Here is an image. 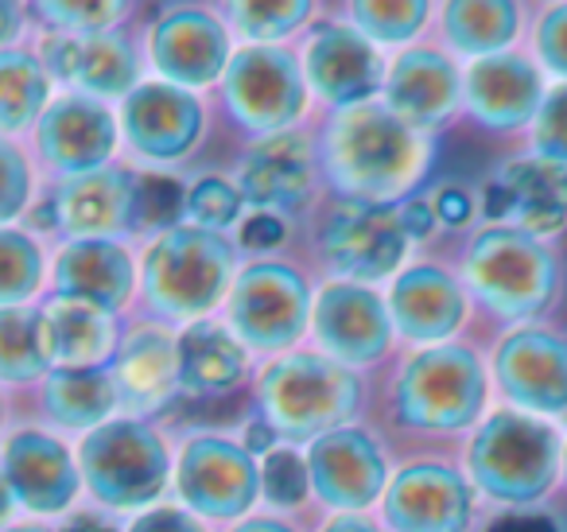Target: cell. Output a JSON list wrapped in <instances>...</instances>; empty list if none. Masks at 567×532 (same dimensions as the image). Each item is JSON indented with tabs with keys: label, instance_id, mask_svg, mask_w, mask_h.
<instances>
[{
	"label": "cell",
	"instance_id": "cell-57",
	"mask_svg": "<svg viewBox=\"0 0 567 532\" xmlns=\"http://www.w3.org/2000/svg\"><path fill=\"white\" fill-rule=\"evenodd\" d=\"M4 532H48V529H32V524H12V529H4Z\"/></svg>",
	"mask_w": 567,
	"mask_h": 532
},
{
	"label": "cell",
	"instance_id": "cell-13",
	"mask_svg": "<svg viewBox=\"0 0 567 532\" xmlns=\"http://www.w3.org/2000/svg\"><path fill=\"white\" fill-rule=\"evenodd\" d=\"M385 516L396 532H463L471 524V490L455 470L420 462L389 485Z\"/></svg>",
	"mask_w": 567,
	"mask_h": 532
},
{
	"label": "cell",
	"instance_id": "cell-53",
	"mask_svg": "<svg viewBox=\"0 0 567 532\" xmlns=\"http://www.w3.org/2000/svg\"><path fill=\"white\" fill-rule=\"evenodd\" d=\"M63 532H117L110 521H102V516H94V513H79V516H71L66 521V529Z\"/></svg>",
	"mask_w": 567,
	"mask_h": 532
},
{
	"label": "cell",
	"instance_id": "cell-27",
	"mask_svg": "<svg viewBox=\"0 0 567 532\" xmlns=\"http://www.w3.org/2000/svg\"><path fill=\"white\" fill-rule=\"evenodd\" d=\"M48 358L63 369H97L113 350V319L105 307L55 296L40 311Z\"/></svg>",
	"mask_w": 567,
	"mask_h": 532
},
{
	"label": "cell",
	"instance_id": "cell-45",
	"mask_svg": "<svg viewBox=\"0 0 567 532\" xmlns=\"http://www.w3.org/2000/svg\"><path fill=\"white\" fill-rule=\"evenodd\" d=\"M0 167H4V203H0V218H17L28 198V164L17 152V144H0Z\"/></svg>",
	"mask_w": 567,
	"mask_h": 532
},
{
	"label": "cell",
	"instance_id": "cell-3",
	"mask_svg": "<svg viewBox=\"0 0 567 532\" xmlns=\"http://www.w3.org/2000/svg\"><path fill=\"white\" fill-rule=\"evenodd\" d=\"M234 273V253L203 226L164 234L144 257V296L167 319H190L218 304Z\"/></svg>",
	"mask_w": 567,
	"mask_h": 532
},
{
	"label": "cell",
	"instance_id": "cell-36",
	"mask_svg": "<svg viewBox=\"0 0 567 532\" xmlns=\"http://www.w3.org/2000/svg\"><path fill=\"white\" fill-rule=\"evenodd\" d=\"M190 191L175 175H141L136 180L133 226L136 229H179L175 222L187 214Z\"/></svg>",
	"mask_w": 567,
	"mask_h": 532
},
{
	"label": "cell",
	"instance_id": "cell-17",
	"mask_svg": "<svg viewBox=\"0 0 567 532\" xmlns=\"http://www.w3.org/2000/svg\"><path fill=\"white\" fill-rule=\"evenodd\" d=\"M203 133V110L187 90L172 82H148L125 98V136L152 160H179Z\"/></svg>",
	"mask_w": 567,
	"mask_h": 532
},
{
	"label": "cell",
	"instance_id": "cell-8",
	"mask_svg": "<svg viewBox=\"0 0 567 532\" xmlns=\"http://www.w3.org/2000/svg\"><path fill=\"white\" fill-rule=\"evenodd\" d=\"M303 98L300 63L280 48H245L226 71L229 113L257 133H284L303 113Z\"/></svg>",
	"mask_w": 567,
	"mask_h": 532
},
{
	"label": "cell",
	"instance_id": "cell-52",
	"mask_svg": "<svg viewBox=\"0 0 567 532\" xmlns=\"http://www.w3.org/2000/svg\"><path fill=\"white\" fill-rule=\"evenodd\" d=\"M272 423H249V431H245V451L257 454V451H272Z\"/></svg>",
	"mask_w": 567,
	"mask_h": 532
},
{
	"label": "cell",
	"instance_id": "cell-16",
	"mask_svg": "<svg viewBox=\"0 0 567 532\" xmlns=\"http://www.w3.org/2000/svg\"><path fill=\"white\" fill-rule=\"evenodd\" d=\"M389 315L385 304L362 284H327L316 304L319 342L347 366H365L381 358L389 346Z\"/></svg>",
	"mask_w": 567,
	"mask_h": 532
},
{
	"label": "cell",
	"instance_id": "cell-7",
	"mask_svg": "<svg viewBox=\"0 0 567 532\" xmlns=\"http://www.w3.org/2000/svg\"><path fill=\"white\" fill-rule=\"evenodd\" d=\"M82 474L105 505H148L167 482V447L144 423L110 420L82 439Z\"/></svg>",
	"mask_w": 567,
	"mask_h": 532
},
{
	"label": "cell",
	"instance_id": "cell-33",
	"mask_svg": "<svg viewBox=\"0 0 567 532\" xmlns=\"http://www.w3.org/2000/svg\"><path fill=\"white\" fill-rule=\"evenodd\" d=\"M48 102V74L24 51H4L0 55V129L17 133L32 125Z\"/></svg>",
	"mask_w": 567,
	"mask_h": 532
},
{
	"label": "cell",
	"instance_id": "cell-18",
	"mask_svg": "<svg viewBox=\"0 0 567 532\" xmlns=\"http://www.w3.org/2000/svg\"><path fill=\"white\" fill-rule=\"evenodd\" d=\"M308 470L319 498L339 509H365L385 485L381 447L350 428L316 439L308 454Z\"/></svg>",
	"mask_w": 567,
	"mask_h": 532
},
{
	"label": "cell",
	"instance_id": "cell-26",
	"mask_svg": "<svg viewBox=\"0 0 567 532\" xmlns=\"http://www.w3.org/2000/svg\"><path fill=\"white\" fill-rule=\"evenodd\" d=\"M55 288L63 296L86 299V304L113 311L133 291V260L121 245L105 242V237L74 242L55 260Z\"/></svg>",
	"mask_w": 567,
	"mask_h": 532
},
{
	"label": "cell",
	"instance_id": "cell-22",
	"mask_svg": "<svg viewBox=\"0 0 567 532\" xmlns=\"http://www.w3.org/2000/svg\"><path fill=\"white\" fill-rule=\"evenodd\" d=\"M389 110L409 129H435L451 117L458 102V74L440 51H404L385 82Z\"/></svg>",
	"mask_w": 567,
	"mask_h": 532
},
{
	"label": "cell",
	"instance_id": "cell-11",
	"mask_svg": "<svg viewBox=\"0 0 567 532\" xmlns=\"http://www.w3.org/2000/svg\"><path fill=\"white\" fill-rule=\"evenodd\" d=\"M260 474L252 454L229 439H190L179 454V493L203 516H241L257 501Z\"/></svg>",
	"mask_w": 567,
	"mask_h": 532
},
{
	"label": "cell",
	"instance_id": "cell-23",
	"mask_svg": "<svg viewBox=\"0 0 567 532\" xmlns=\"http://www.w3.org/2000/svg\"><path fill=\"white\" fill-rule=\"evenodd\" d=\"M466 105L489 129H517L540 113V74L520 55L478 59L466 74Z\"/></svg>",
	"mask_w": 567,
	"mask_h": 532
},
{
	"label": "cell",
	"instance_id": "cell-6",
	"mask_svg": "<svg viewBox=\"0 0 567 532\" xmlns=\"http://www.w3.org/2000/svg\"><path fill=\"white\" fill-rule=\"evenodd\" d=\"M486 381L466 346H432L404 366L396 381V412L412 428L458 431L482 412Z\"/></svg>",
	"mask_w": 567,
	"mask_h": 532
},
{
	"label": "cell",
	"instance_id": "cell-32",
	"mask_svg": "<svg viewBox=\"0 0 567 532\" xmlns=\"http://www.w3.org/2000/svg\"><path fill=\"white\" fill-rule=\"evenodd\" d=\"M447 40L463 55H497L505 43L517 35V9L497 0V4H447Z\"/></svg>",
	"mask_w": 567,
	"mask_h": 532
},
{
	"label": "cell",
	"instance_id": "cell-55",
	"mask_svg": "<svg viewBox=\"0 0 567 532\" xmlns=\"http://www.w3.org/2000/svg\"><path fill=\"white\" fill-rule=\"evenodd\" d=\"M0 17H4V32H0V40H4V43H9L12 40V35H17V20H20V9H17V4H0Z\"/></svg>",
	"mask_w": 567,
	"mask_h": 532
},
{
	"label": "cell",
	"instance_id": "cell-21",
	"mask_svg": "<svg viewBox=\"0 0 567 532\" xmlns=\"http://www.w3.org/2000/svg\"><path fill=\"white\" fill-rule=\"evenodd\" d=\"M237 180H241V198H249L265 214L300 206L311 195V180H316V160H311L308 136H265V141L245 152Z\"/></svg>",
	"mask_w": 567,
	"mask_h": 532
},
{
	"label": "cell",
	"instance_id": "cell-9",
	"mask_svg": "<svg viewBox=\"0 0 567 532\" xmlns=\"http://www.w3.org/2000/svg\"><path fill=\"white\" fill-rule=\"evenodd\" d=\"M229 319L257 350L292 346L308 327V284L288 265H249L234 284Z\"/></svg>",
	"mask_w": 567,
	"mask_h": 532
},
{
	"label": "cell",
	"instance_id": "cell-28",
	"mask_svg": "<svg viewBox=\"0 0 567 532\" xmlns=\"http://www.w3.org/2000/svg\"><path fill=\"white\" fill-rule=\"evenodd\" d=\"M117 389L133 412H156L175 397L179 350L164 330H136L117 361Z\"/></svg>",
	"mask_w": 567,
	"mask_h": 532
},
{
	"label": "cell",
	"instance_id": "cell-4",
	"mask_svg": "<svg viewBox=\"0 0 567 532\" xmlns=\"http://www.w3.org/2000/svg\"><path fill=\"white\" fill-rule=\"evenodd\" d=\"M559 467V436L520 412H497L471 443V474L489 498L525 505L551 485Z\"/></svg>",
	"mask_w": 567,
	"mask_h": 532
},
{
	"label": "cell",
	"instance_id": "cell-14",
	"mask_svg": "<svg viewBox=\"0 0 567 532\" xmlns=\"http://www.w3.org/2000/svg\"><path fill=\"white\" fill-rule=\"evenodd\" d=\"M152 59L172 86H210L229 59L226 32L198 9H167L152 28Z\"/></svg>",
	"mask_w": 567,
	"mask_h": 532
},
{
	"label": "cell",
	"instance_id": "cell-42",
	"mask_svg": "<svg viewBox=\"0 0 567 532\" xmlns=\"http://www.w3.org/2000/svg\"><path fill=\"white\" fill-rule=\"evenodd\" d=\"M533 141L544 160L567 167V86H556L544 98L540 113H536Z\"/></svg>",
	"mask_w": 567,
	"mask_h": 532
},
{
	"label": "cell",
	"instance_id": "cell-38",
	"mask_svg": "<svg viewBox=\"0 0 567 532\" xmlns=\"http://www.w3.org/2000/svg\"><path fill=\"white\" fill-rule=\"evenodd\" d=\"M427 17V4H420V0H409V4H381V0H362V4H354V20L358 28H362L365 40H378V43H404L412 40V35L420 32V24H424Z\"/></svg>",
	"mask_w": 567,
	"mask_h": 532
},
{
	"label": "cell",
	"instance_id": "cell-50",
	"mask_svg": "<svg viewBox=\"0 0 567 532\" xmlns=\"http://www.w3.org/2000/svg\"><path fill=\"white\" fill-rule=\"evenodd\" d=\"M435 214H440L447 226H463L471 218V195L463 187H443L440 198H435Z\"/></svg>",
	"mask_w": 567,
	"mask_h": 532
},
{
	"label": "cell",
	"instance_id": "cell-30",
	"mask_svg": "<svg viewBox=\"0 0 567 532\" xmlns=\"http://www.w3.org/2000/svg\"><path fill=\"white\" fill-rule=\"evenodd\" d=\"M175 350H179V385L190 392H226L245 374L241 342L218 323H190Z\"/></svg>",
	"mask_w": 567,
	"mask_h": 532
},
{
	"label": "cell",
	"instance_id": "cell-15",
	"mask_svg": "<svg viewBox=\"0 0 567 532\" xmlns=\"http://www.w3.org/2000/svg\"><path fill=\"white\" fill-rule=\"evenodd\" d=\"M4 490L9 505L20 501L32 513H63L79 490L71 451L43 431H17L4 443Z\"/></svg>",
	"mask_w": 567,
	"mask_h": 532
},
{
	"label": "cell",
	"instance_id": "cell-35",
	"mask_svg": "<svg viewBox=\"0 0 567 532\" xmlns=\"http://www.w3.org/2000/svg\"><path fill=\"white\" fill-rule=\"evenodd\" d=\"M79 86H86L90 94H133L136 82V55L125 40L117 35H90L82 40V59L79 74H74Z\"/></svg>",
	"mask_w": 567,
	"mask_h": 532
},
{
	"label": "cell",
	"instance_id": "cell-29",
	"mask_svg": "<svg viewBox=\"0 0 567 532\" xmlns=\"http://www.w3.org/2000/svg\"><path fill=\"white\" fill-rule=\"evenodd\" d=\"M513 203V214L520 218L525 234H556L567 222V167L551 160H513L502 167V180Z\"/></svg>",
	"mask_w": 567,
	"mask_h": 532
},
{
	"label": "cell",
	"instance_id": "cell-39",
	"mask_svg": "<svg viewBox=\"0 0 567 532\" xmlns=\"http://www.w3.org/2000/svg\"><path fill=\"white\" fill-rule=\"evenodd\" d=\"M260 482H265V498L280 509H292L308 498V485H311V470L308 459L288 447H276L268 451L265 470H260Z\"/></svg>",
	"mask_w": 567,
	"mask_h": 532
},
{
	"label": "cell",
	"instance_id": "cell-46",
	"mask_svg": "<svg viewBox=\"0 0 567 532\" xmlns=\"http://www.w3.org/2000/svg\"><path fill=\"white\" fill-rule=\"evenodd\" d=\"M79 59H82V40H71V35H51V40H43V66H48L55 79H74V74H79Z\"/></svg>",
	"mask_w": 567,
	"mask_h": 532
},
{
	"label": "cell",
	"instance_id": "cell-54",
	"mask_svg": "<svg viewBox=\"0 0 567 532\" xmlns=\"http://www.w3.org/2000/svg\"><path fill=\"white\" fill-rule=\"evenodd\" d=\"M323 532H378L370 521H362V516H339V521H331Z\"/></svg>",
	"mask_w": 567,
	"mask_h": 532
},
{
	"label": "cell",
	"instance_id": "cell-20",
	"mask_svg": "<svg viewBox=\"0 0 567 532\" xmlns=\"http://www.w3.org/2000/svg\"><path fill=\"white\" fill-rule=\"evenodd\" d=\"M113 141H117L113 113L102 102H90V98H63L40 121V149L48 164L55 172L74 175V180L102 172V164L113 152Z\"/></svg>",
	"mask_w": 567,
	"mask_h": 532
},
{
	"label": "cell",
	"instance_id": "cell-5",
	"mask_svg": "<svg viewBox=\"0 0 567 532\" xmlns=\"http://www.w3.org/2000/svg\"><path fill=\"white\" fill-rule=\"evenodd\" d=\"M466 280L474 296L489 304L505 319L536 315L556 291V265L548 249L533 242V234L509 226H494L478 234L466 253Z\"/></svg>",
	"mask_w": 567,
	"mask_h": 532
},
{
	"label": "cell",
	"instance_id": "cell-41",
	"mask_svg": "<svg viewBox=\"0 0 567 532\" xmlns=\"http://www.w3.org/2000/svg\"><path fill=\"white\" fill-rule=\"evenodd\" d=\"M234 17L237 28L249 40H280V35H292L311 17V4H303V0H288V4H237Z\"/></svg>",
	"mask_w": 567,
	"mask_h": 532
},
{
	"label": "cell",
	"instance_id": "cell-48",
	"mask_svg": "<svg viewBox=\"0 0 567 532\" xmlns=\"http://www.w3.org/2000/svg\"><path fill=\"white\" fill-rule=\"evenodd\" d=\"M486 532H564L556 524V516L548 513H528V509H513V513L497 516Z\"/></svg>",
	"mask_w": 567,
	"mask_h": 532
},
{
	"label": "cell",
	"instance_id": "cell-56",
	"mask_svg": "<svg viewBox=\"0 0 567 532\" xmlns=\"http://www.w3.org/2000/svg\"><path fill=\"white\" fill-rule=\"evenodd\" d=\"M234 532H292V529L280 521H245V524H237Z\"/></svg>",
	"mask_w": 567,
	"mask_h": 532
},
{
	"label": "cell",
	"instance_id": "cell-44",
	"mask_svg": "<svg viewBox=\"0 0 567 532\" xmlns=\"http://www.w3.org/2000/svg\"><path fill=\"white\" fill-rule=\"evenodd\" d=\"M536 48H540L544 66L567 79V4H556V9H548L540 17Z\"/></svg>",
	"mask_w": 567,
	"mask_h": 532
},
{
	"label": "cell",
	"instance_id": "cell-2",
	"mask_svg": "<svg viewBox=\"0 0 567 532\" xmlns=\"http://www.w3.org/2000/svg\"><path fill=\"white\" fill-rule=\"evenodd\" d=\"M358 377L342 361L316 354H292L265 369L260 377V408L276 436L323 439L342 431L358 408Z\"/></svg>",
	"mask_w": 567,
	"mask_h": 532
},
{
	"label": "cell",
	"instance_id": "cell-49",
	"mask_svg": "<svg viewBox=\"0 0 567 532\" xmlns=\"http://www.w3.org/2000/svg\"><path fill=\"white\" fill-rule=\"evenodd\" d=\"M128 532H203L187 513L179 509H156V513H144L141 521H133Z\"/></svg>",
	"mask_w": 567,
	"mask_h": 532
},
{
	"label": "cell",
	"instance_id": "cell-10",
	"mask_svg": "<svg viewBox=\"0 0 567 532\" xmlns=\"http://www.w3.org/2000/svg\"><path fill=\"white\" fill-rule=\"evenodd\" d=\"M409 229L396 206L385 203H342L323 229V253L334 273L358 280H381L404 260Z\"/></svg>",
	"mask_w": 567,
	"mask_h": 532
},
{
	"label": "cell",
	"instance_id": "cell-25",
	"mask_svg": "<svg viewBox=\"0 0 567 532\" xmlns=\"http://www.w3.org/2000/svg\"><path fill=\"white\" fill-rule=\"evenodd\" d=\"M389 307H393V323L404 330V338L435 342V338L455 335V327L463 323L466 299L447 273H440L432 265H420L409 268L393 284Z\"/></svg>",
	"mask_w": 567,
	"mask_h": 532
},
{
	"label": "cell",
	"instance_id": "cell-47",
	"mask_svg": "<svg viewBox=\"0 0 567 532\" xmlns=\"http://www.w3.org/2000/svg\"><path fill=\"white\" fill-rule=\"evenodd\" d=\"M284 234H288V226L276 214H257V218H249L241 226L245 249H276L284 242Z\"/></svg>",
	"mask_w": 567,
	"mask_h": 532
},
{
	"label": "cell",
	"instance_id": "cell-34",
	"mask_svg": "<svg viewBox=\"0 0 567 532\" xmlns=\"http://www.w3.org/2000/svg\"><path fill=\"white\" fill-rule=\"evenodd\" d=\"M48 361L40 311L4 307L0 311V374L4 381H32L48 369Z\"/></svg>",
	"mask_w": 567,
	"mask_h": 532
},
{
	"label": "cell",
	"instance_id": "cell-37",
	"mask_svg": "<svg viewBox=\"0 0 567 532\" xmlns=\"http://www.w3.org/2000/svg\"><path fill=\"white\" fill-rule=\"evenodd\" d=\"M0 299L4 307H20L35 288H40L43 260L40 249L32 245V237L17 234V229H4L0 234Z\"/></svg>",
	"mask_w": 567,
	"mask_h": 532
},
{
	"label": "cell",
	"instance_id": "cell-43",
	"mask_svg": "<svg viewBox=\"0 0 567 532\" xmlns=\"http://www.w3.org/2000/svg\"><path fill=\"white\" fill-rule=\"evenodd\" d=\"M40 12L48 20H55L59 28L105 35V28L121 17V4H79V0H66V4H40Z\"/></svg>",
	"mask_w": 567,
	"mask_h": 532
},
{
	"label": "cell",
	"instance_id": "cell-19",
	"mask_svg": "<svg viewBox=\"0 0 567 532\" xmlns=\"http://www.w3.org/2000/svg\"><path fill=\"white\" fill-rule=\"evenodd\" d=\"M308 82L319 98L342 110L370 105L373 90L381 86V59L362 32L327 24L308 43Z\"/></svg>",
	"mask_w": 567,
	"mask_h": 532
},
{
	"label": "cell",
	"instance_id": "cell-1",
	"mask_svg": "<svg viewBox=\"0 0 567 532\" xmlns=\"http://www.w3.org/2000/svg\"><path fill=\"white\" fill-rule=\"evenodd\" d=\"M327 175L354 203H385L412 187L424 167V144L385 105L342 110L327 129Z\"/></svg>",
	"mask_w": 567,
	"mask_h": 532
},
{
	"label": "cell",
	"instance_id": "cell-40",
	"mask_svg": "<svg viewBox=\"0 0 567 532\" xmlns=\"http://www.w3.org/2000/svg\"><path fill=\"white\" fill-rule=\"evenodd\" d=\"M187 214L195 218V226L218 234V229H226L229 222H237V214H241V191L229 187L218 175H203V180L190 187Z\"/></svg>",
	"mask_w": 567,
	"mask_h": 532
},
{
	"label": "cell",
	"instance_id": "cell-24",
	"mask_svg": "<svg viewBox=\"0 0 567 532\" xmlns=\"http://www.w3.org/2000/svg\"><path fill=\"white\" fill-rule=\"evenodd\" d=\"M136 203V175L121 167H102V172L66 180L55 195L59 226L74 234L79 242L90 237H110L133 222Z\"/></svg>",
	"mask_w": 567,
	"mask_h": 532
},
{
	"label": "cell",
	"instance_id": "cell-12",
	"mask_svg": "<svg viewBox=\"0 0 567 532\" xmlns=\"http://www.w3.org/2000/svg\"><path fill=\"white\" fill-rule=\"evenodd\" d=\"M497 381L528 412L567 416V342L548 330H513L497 350Z\"/></svg>",
	"mask_w": 567,
	"mask_h": 532
},
{
	"label": "cell",
	"instance_id": "cell-51",
	"mask_svg": "<svg viewBox=\"0 0 567 532\" xmlns=\"http://www.w3.org/2000/svg\"><path fill=\"white\" fill-rule=\"evenodd\" d=\"M401 218H404L409 237H427L440 214H435V206H427V203H409V206H401Z\"/></svg>",
	"mask_w": 567,
	"mask_h": 532
},
{
	"label": "cell",
	"instance_id": "cell-31",
	"mask_svg": "<svg viewBox=\"0 0 567 532\" xmlns=\"http://www.w3.org/2000/svg\"><path fill=\"white\" fill-rule=\"evenodd\" d=\"M117 400V377L105 369H59L48 381V412L66 428H102Z\"/></svg>",
	"mask_w": 567,
	"mask_h": 532
}]
</instances>
